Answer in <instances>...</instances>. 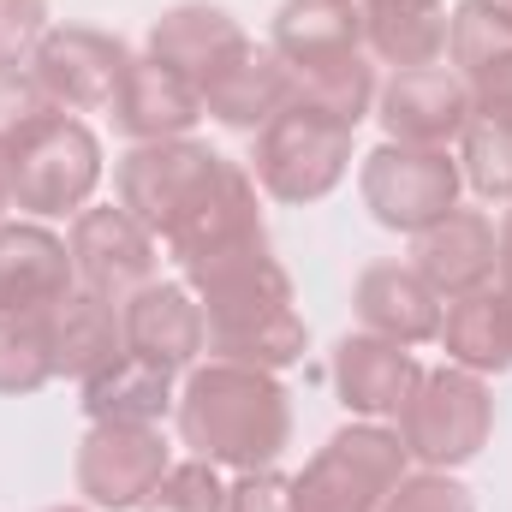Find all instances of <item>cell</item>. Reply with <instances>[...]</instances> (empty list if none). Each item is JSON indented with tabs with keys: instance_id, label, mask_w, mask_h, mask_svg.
<instances>
[{
	"instance_id": "cell-1",
	"label": "cell",
	"mask_w": 512,
	"mask_h": 512,
	"mask_svg": "<svg viewBox=\"0 0 512 512\" xmlns=\"http://www.w3.org/2000/svg\"><path fill=\"white\" fill-rule=\"evenodd\" d=\"M191 286L203 292V346L215 358L251 370H286L304 358L310 328L292 310V280L268 256V245L197 268Z\"/></svg>"
},
{
	"instance_id": "cell-2",
	"label": "cell",
	"mask_w": 512,
	"mask_h": 512,
	"mask_svg": "<svg viewBox=\"0 0 512 512\" xmlns=\"http://www.w3.org/2000/svg\"><path fill=\"white\" fill-rule=\"evenodd\" d=\"M179 435L197 459L233 465V471H268L292 435V405L274 370L251 364H203L179 393Z\"/></svg>"
},
{
	"instance_id": "cell-3",
	"label": "cell",
	"mask_w": 512,
	"mask_h": 512,
	"mask_svg": "<svg viewBox=\"0 0 512 512\" xmlns=\"http://www.w3.org/2000/svg\"><path fill=\"white\" fill-rule=\"evenodd\" d=\"M405 441L376 423H346L292 477V512H382L405 477Z\"/></svg>"
},
{
	"instance_id": "cell-4",
	"label": "cell",
	"mask_w": 512,
	"mask_h": 512,
	"mask_svg": "<svg viewBox=\"0 0 512 512\" xmlns=\"http://www.w3.org/2000/svg\"><path fill=\"white\" fill-rule=\"evenodd\" d=\"M495 429V399L471 370L447 364V370H423L411 399L399 405V441L411 459H423L429 471H453L465 459L483 453Z\"/></svg>"
},
{
	"instance_id": "cell-5",
	"label": "cell",
	"mask_w": 512,
	"mask_h": 512,
	"mask_svg": "<svg viewBox=\"0 0 512 512\" xmlns=\"http://www.w3.org/2000/svg\"><path fill=\"white\" fill-rule=\"evenodd\" d=\"M352 167V126L292 102L286 114H274L251 155V179L274 203H316L328 197Z\"/></svg>"
},
{
	"instance_id": "cell-6",
	"label": "cell",
	"mask_w": 512,
	"mask_h": 512,
	"mask_svg": "<svg viewBox=\"0 0 512 512\" xmlns=\"http://www.w3.org/2000/svg\"><path fill=\"white\" fill-rule=\"evenodd\" d=\"M6 161V191L30 215H72L102 185V143L72 114H54L42 131H30Z\"/></svg>"
},
{
	"instance_id": "cell-7",
	"label": "cell",
	"mask_w": 512,
	"mask_h": 512,
	"mask_svg": "<svg viewBox=\"0 0 512 512\" xmlns=\"http://www.w3.org/2000/svg\"><path fill=\"white\" fill-rule=\"evenodd\" d=\"M221 167H227V155H215L209 143H191V137L137 143L120 161V209L137 215L155 239H173L191 221V209L209 197Z\"/></svg>"
},
{
	"instance_id": "cell-8",
	"label": "cell",
	"mask_w": 512,
	"mask_h": 512,
	"mask_svg": "<svg viewBox=\"0 0 512 512\" xmlns=\"http://www.w3.org/2000/svg\"><path fill=\"white\" fill-rule=\"evenodd\" d=\"M364 203L387 233H423L441 215L459 209V161L447 149H417V143H382L376 155H364Z\"/></svg>"
},
{
	"instance_id": "cell-9",
	"label": "cell",
	"mask_w": 512,
	"mask_h": 512,
	"mask_svg": "<svg viewBox=\"0 0 512 512\" xmlns=\"http://www.w3.org/2000/svg\"><path fill=\"white\" fill-rule=\"evenodd\" d=\"M131 66V48L108 30H84V24H60L36 42L30 54V78L66 108V114H102L120 96V78Z\"/></svg>"
},
{
	"instance_id": "cell-10",
	"label": "cell",
	"mask_w": 512,
	"mask_h": 512,
	"mask_svg": "<svg viewBox=\"0 0 512 512\" xmlns=\"http://www.w3.org/2000/svg\"><path fill=\"white\" fill-rule=\"evenodd\" d=\"M66 251H72V274L84 280V292L108 304H126L131 292L155 280V233L126 209H78Z\"/></svg>"
},
{
	"instance_id": "cell-11",
	"label": "cell",
	"mask_w": 512,
	"mask_h": 512,
	"mask_svg": "<svg viewBox=\"0 0 512 512\" xmlns=\"http://www.w3.org/2000/svg\"><path fill=\"white\" fill-rule=\"evenodd\" d=\"M161 471H167V441L155 423H96L78 447V489L90 495V507H143Z\"/></svg>"
},
{
	"instance_id": "cell-12",
	"label": "cell",
	"mask_w": 512,
	"mask_h": 512,
	"mask_svg": "<svg viewBox=\"0 0 512 512\" xmlns=\"http://www.w3.org/2000/svg\"><path fill=\"white\" fill-rule=\"evenodd\" d=\"M382 126L387 143H417V149H447L471 126V90L453 66H417L399 72L382 90Z\"/></svg>"
},
{
	"instance_id": "cell-13",
	"label": "cell",
	"mask_w": 512,
	"mask_h": 512,
	"mask_svg": "<svg viewBox=\"0 0 512 512\" xmlns=\"http://www.w3.org/2000/svg\"><path fill=\"white\" fill-rule=\"evenodd\" d=\"M167 245L185 262V274H197V268H209V262H221V256L251 251V245H268V239H262V209H256V179L239 161H227L221 179L209 185V197L191 209V221H185Z\"/></svg>"
},
{
	"instance_id": "cell-14",
	"label": "cell",
	"mask_w": 512,
	"mask_h": 512,
	"mask_svg": "<svg viewBox=\"0 0 512 512\" xmlns=\"http://www.w3.org/2000/svg\"><path fill=\"white\" fill-rule=\"evenodd\" d=\"M292 96H298L292 66H286L274 48L245 42V48L203 84V114H215L221 126H233V131H262L274 114L292 108Z\"/></svg>"
},
{
	"instance_id": "cell-15",
	"label": "cell",
	"mask_w": 512,
	"mask_h": 512,
	"mask_svg": "<svg viewBox=\"0 0 512 512\" xmlns=\"http://www.w3.org/2000/svg\"><path fill=\"white\" fill-rule=\"evenodd\" d=\"M435 298H465L495 280V221L483 209H453L435 227L417 233V262H411Z\"/></svg>"
},
{
	"instance_id": "cell-16",
	"label": "cell",
	"mask_w": 512,
	"mask_h": 512,
	"mask_svg": "<svg viewBox=\"0 0 512 512\" xmlns=\"http://www.w3.org/2000/svg\"><path fill=\"white\" fill-rule=\"evenodd\" d=\"M274 54L292 66V78L364 54V6L358 0H286L274 12Z\"/></svg>"
},
{
	"instance_id": "cell-17",
	"label": "cell",
	"mask_w": 512,
	"mask_h": 512,
	"mask_svg": "<svg viewBox=\"0 0 512 512\" xmlns=\"http://www.w3.org/2000/svg\"><path fill=\"white\" fill-rule=\"evenodd\" d=\"M120 328H126V352L161 364V370H185L203 352V304L185 286H143L120 304Z\"/></svg>"
},
{
	"instance_id": "cell-18",
	"label": "cell",
	"mask_w": 512,
	"mask_h": 512,
	"mask_svg": "<svg viewBox=\"0 0 512 512\" xmlns=\"http://www.w3.org/2000/svg\"><path fill=\"white\" fill-rule=\"evenodd\" d=\"M203 120V96L191 78H179L161 60H131L114 96V126L137 143H161V137H185Z\"/></svg>"
},
{
	"instance_id": "cell-19",
	"label": "cell",
	"mask_w": 512,
	"mask_h": 512,
	"mask_svg": "<svg viewBox=\"0 0 512 512\" xmlns=\"http://www.w3.org/2000/svg\"><path fill=\"white\" fill-rule=\"evenodd\" d=\"M417 376H423L417 358L399 340H382V334H352L334 352V387L358 417H399Z\"/></svg>"
},
{
	"instance_id": "cell-20",
	"label": "cell",
	"mask_w": 512,
	"mask_h": 512,
	"mask_svg": "<svg viewBox=\"0 0 512 512\" xmlns=\"http://www.w3.org/2000/svg\"><path fill=\"white\" fill-rule=\"evenodd\" d=\"M245 42H251V36H245L221 6H173V12H161L155 30H149V60L173 66V72L191 78L197 96H203V84H209Z\"/></svg>"
},
{
	"instance_id": "cell-21",
	"label": "cell",
	"mask_w": 512,
	"mask_h": 512,
	"mask_svg": "<svg viewBox=\"0 0 512 512\" xmlns=\"http://www.w3.org/2000/svg\"><path fill=\"white\" fill-rule=\"evenodd\" d=\"M72 292V251L36 221L0 227V310H48Z\"/></svg>"
},
{
	"instance_id": "cell-22",
	"label": "cell",
	"mask_w": 512,
	"mask_h": 512,
	"mask_svg": "<svg viewBox=\"0 0 512 512\" xmlns=\"http://www.w3.org/2000/svg\"><path fill=\"white\" fill-rule=\"evenodd\" d=\"M352 304H358V316H364L370 334L399 340V346H417V340H435L441 334V298L429 292V280L417 268H399V262L364 268Z\"/></svg>"
},
{
	"instance_id": "cell-23",
	"label": "cell",
	"mask_w": 512,
	"mask_h": 512,
	"mask_svg": "<svg viewBox=\"0 0 512 512\" xmlns=\"http://www.w3.org/2000/svg\"><path fill=\"white\" fill-rule=\"evenodd\" d=\"M120 352H126L120 304H108L96 292H66L60 304H48V358H54V376L90 382Z\"/></svg>"
},
{
	"instance_id": "cell-24",
	"label": "cell",
	"mask_w": 512,
	"mask_h": 512,
	"mask_svg": "<svg viewBox=\"0 0 512 512\" xmlns=\"http://www.w3.org/2000/svg\"><path fill=\"white\" fill-rule=\"evenodd\" d=\"M447 358L471 376H501L512 370V292H495V286H477L465 298H447V316H441V334Z\"/></svg>"
},
{
	"instance_id": "cell-25",
	"label": "cell",
	"mask_w": 512,
	"mask_h": 512,
	"mask_svg": "<svg viewBox=\"0 0 512 512\" xmlns=\"http://www.w3.org/2000/svg\"><path fill=\"white\" fill-rule=\"evenodd\" d=\"M167 405H173V370H161L137 352H120L114 364H102L84 382V411L96 423H155Z\"/></svg>"
},
{
	"instance_id": "cell-26",
	"label": "cell",
	"mask_w": 512,
	"mask_h": 512,
	"mask_svg": "<svg viewBox=\"0 0 512 512\" xmlns=\"http://www.w3.org/2000/svg\"><path fill=\"white\" fill-rule=\"evenodd\" d=\"M364 42L399 72L441 66V54H447V12L441 6H364Z\"/></svg>"
},
{
	"instance_id": "cell-27",
	"label": "cell",
	"mask_w": 512,
	"mask_h": 512,
	"mask_svg": "<svg viewBox=\"0 0 512 512\" xmlns=\"http://www.w3.org/2000/svg\"><path fill=\"white\" fill-rule=\"evenodd\" d=\"M447 60L465 84L512 66V6L507 0H459L447 18Z\"/></svg>"
},
{
	"instance_id": "cell-28",
	"label": "cell",
	"mask_w": 512,
	"mask_h": 512,
	"mask_svg": "<svg viewBox=\"0 0 512 512\" xmlns=\"http://www.w3.org/2000/svg\"><path fill=\"white\" fill-rule=\"evenodd\" d=\"M54 382L48 310H0V393H36Z\"/></svg>"
},
{
	"instance_id": "cell-29",
	"label": "cell",
	"mask_w": 512,
	"mask_h": 512,
	"mask_svg": "<svg viewBox=\"0 0 512 512\" xmlns=\"http://www.w3.org/2000/svg\"><path fill=\"white\" fill-rule=\"evenodd\" d=\"M292 102H304V108H316V114H328V120H340V126L358 131V120H364L370 102H376V66H370L364 54H352V60H340V66L304 72Z\"/></svg>"
},
{
	"instance_id": "cell-30",
	"label": "cell",
	"mask_w": 512,
	"mask_h": 512,
	"mask_svg": "<svg viewBox=\"0 0 512 512\" xmlns=\"http://www.w3.org/2000/svg\"><path fill=\"white\" fill-rule=\"evenodd\" d=\"M465 179L489 197V203H512V126H495V120H477L465 126V155H459Z\"/></svg>"
},
{
	"instance_id": "cell-31",
	"label": "cell",
	"mask_w": 512,
	"mask_h": 512,
	"mask_svg": "<svg viewBox=\"0 0 512 512\" xmlns=\"http://www.w3.org/2000/svg\"><path fill=\"white\" fill-rule=\"evenodd\" d=\"M137 512H227V483L209 459H185L161 471V483Z\"/></svg>"
},
{
	"instance_id": "cell-32",
	"label": "cell",
	"mask_w": 512,
	"mask_h": 512,
	"mask_svg": "<svg viewBox=\"0 0 512 512\" xmlns=\"http://www.w3.org/2000/svg\"><path fill=\"white\" fill-rule=\"evenodd\" d=\"M54 114H66L36 78H24V72H6L0 78V155H12L30 131H42Z\"/></svg>"
},
{
	"instance_id": "cell-33",
	"label": "cell",
	"mask_w": 512,
	"mask_h": 512,
	"mask_svg": "<svg viewBox=\"0 0 512 512\" xmlns=\"http://www.w3.org/2000/svg\"><path fill=\"white\" fill-rule=\"evenodd\" d=\"M382 512H477V501L447 471H423V477H399V489L387 495Z\"/></svg>"
},
{
	"instance_id": "cell-34",
	"label": "cell",
	"mask_w": 512,
	"mask_h": 512,
	"mask_svg": "<svg viewBox=\"0 0 512 512\" xmlns=\"http://www.w3.org/2000/svg\"><path fill=\"white\" fill-rule=\"evenodd\" d=\"M42 36H48V0H0V78L18 72V60H30Z\"/></svg>"
},
{
	"instance_id": "cell-35",
	"label": "cell",
	"mask_w": 512,
	"mask_h": 512,
	"mask_svg": "<svg viewBox=\"0 0 512 512\" xmlns=\"http://www.w3.org/2000/svg\"><path fill=\"white\" fill-rule=\"evenodd\" d=\"M227 512H292V483L274 471H239L227 489Z\"/></svg>"
},
{
	"instance_id": "cell-36",
	"label": "cell",
	"mask_w": 512,
	"mask_h": 512,
	"mask_svg": "<svg viewBox=\"0 0 512 512\" xmlns=\"http://www.w3.org/2000/svg\"><path fill=\"white\" fill-rule=\"evenodd\" d=\"M465 90H471V114H477V120L512 126V66L489 72V78H477V84H465Z\"/></svg>"
},
{
	"instance_id": "cell-37",
	"label": "cell",
	"mask_w": 512,
	"mask_h": 512,
	"mask_svg": "<svg viewBox=\"0 0 512 512\" xmlns=\"http://www.w3.org/2000/svg\"><path fill=\"white\" fill-rule=\"evenodd\" d=\"M495 274H501V292H512V209L495 233Z\"/></svg>"
},
{
	"instance_id": "cell-38",
	"label": "cell",
	"mask_w": 512,
	"mask_h": 512,
	"mask_svg": "<svg viewBox=\"0 0 512 512\" xmlns=\"http://www.w3.org/2000/svg\"><path fill=\"white\" fill-rule=\"evenodd\" d=\"M358 6H441V0H358Z\"/></svg>"
},
{
	"instance_id": "cell-39",
	"label": "cell",
	"mask_w": 512,
	"mask_h": 512,
	"mask_svg": "<svg viewBox=\"0 0 512 512\" xmlns=\"http://www.w3.org/2000/svg\"><path fill=\"white\" fill-rule=\"evenodd\" d=\"M6 203H12V191H6V161H0V215H6Z\"/></svg>"
},
{
	"instance_id": "cell-40",
	"label": "cell",
	"mask_w": 512,
	"mask_h": 512,
	"mask_svg": "<svg viewBox=\"0 0 512 512\" xmlns=\"http://www.w3.org/2000/svg\"><path fill=\"white\" fill-rule=\"evenodd\" d=\"M48 512H90V507H48Z\"/></svg>"
},
{
	"instance_id": "cell-41",
	"label": "cell",
	"mask_w": 512,
	"mask_h": 512,
	"mask_svg": "<svg viewBox=\"0 0 512 512\" xmlns=\"http://www.w3.org/2000/svg\"><path fill=\"white\" fill-rule=\"evenodd\" d=\"M507 6H512V0H507Z\"/></svg>"
}]
</instances>
